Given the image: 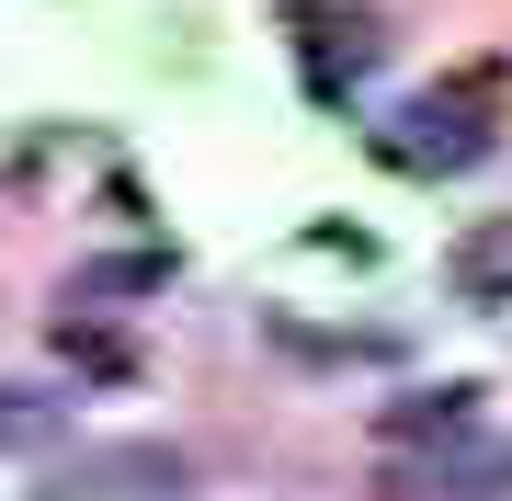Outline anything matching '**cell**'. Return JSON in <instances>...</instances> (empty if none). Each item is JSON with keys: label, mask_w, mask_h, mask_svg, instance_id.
Here are the masks:
<instances>
[{"label": "cell", "mask_w": 512, "mask_h": 501, "mask_svg": "<svg viewBox=\"0 0 512 501\" xmlns=\"http://www.w3.org/2000/svg\"><path fill=\"white\" fill-rule=\"evenodd\" d=\"M387 160L399 171H467V160H490V69L456 80V92H421L399 126H387Z\"/></svg>", "instance_id": "cell-1"}, {"label": "cell", "mask_w": 512, "mask_h": 501, "mask_svg": "<svg viewBox=\"0 0 512 501\" xmlns=\"http://www.w3.org/2000/svg\"><path fill=\"white\" fill-rule=\"evenodd\" d=\"M285 23H296V57H308L319 92H353L376 69V12L365 0H285Z\"/></svg>", "instance_id": "cell-2"}, {"label": "cell", "mask_w": 512, "mask_h": 501, "mask_svg": "<svg viewBox=\"0 0 512 501\" xmlns=\"http://www.w3.org/2000/svg\"><path fill=\"white\" fill-rule=\"evenodd\" d=\"M444 285L467 308H512V217H467L456 251H444Z\"/></svg>", "instance_id": "cell-3"}, {"label": "cell", "mask_w": 512, "mask_h": 501, "mask_svg": "<svg viewBox=\"0 0 512 501\" xmlns=\"http://www.w3.org/2000/svg\"><path fill=\"white\" fill-rule=\"evenodd\" d=\"M376 422H387V445H456V433L478 422V399L467 388H433V399H387Z\"/></svg>", "instance_id": "cell-4"}]
</instances>
